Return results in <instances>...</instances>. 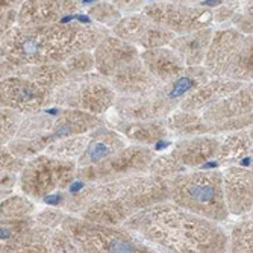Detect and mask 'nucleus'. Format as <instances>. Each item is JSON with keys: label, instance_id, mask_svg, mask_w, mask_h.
Returning <instances> with one entry per match:
<instances>
[{"label": "nucleus", "instance_id": "obj_1", "mask_svg": "<svg viewBox=\"0 0 253 253\" xmlns=\"http://www.w3.org/2000/svg\"><path fill=\"white\" fill-rule=\"evenodd\" d=\"M123 224L130 232L173 252H223L227 244L215 221L166 200L138 210Z\"/></svg>", "mask_w": 253, "mask_h": 253}, {"label": "nucleus", "instance_id": "obj_2", "mask_svg": "<svg viewBox=\"0 0 253 253\" xmlns=\"http://www.w3.org/2000/svg\"><path fill=\"white\" fill-rule=\"evenodd\" d=\"M99 41L97 31L84 26L44 25L12 26L2 38L3 58L15 67L61 64L70 56L88 50Z\"/></svg>", "mask_w": 253, "mask_h": 253}, {"label": "nucleus", "instance_id": "obj_3", "mask_svg": "<svg viewBox=\"0 0 253 253\" xmlns=\"http://www.w3.org/2000/svg\"><path fill=\"white\" fill-rule=\"evenodd\" d=\"M170 199L180 208L215 223L224 221L229 215L220 171H182L173 176Z\"/></svg>", "mask_w": 253, "mask_h": 253}, {"label": "nucleus", "instance_id": "obj_4", "mask_svg": "<svg viewBox=\"0 0 253 253\" xmlns=\"http://www.w3.org/2000/svg\"><path fill=\"white\" fill-rule=\"evenodd\" d=\"M205 70L232 81L252 79V38L235 31L212 34L205 55Z\"/></svg>", "mask_w": 253, "mask_h": 253}, {"label": "nucleus", "instance_id": "obj_5", "mask_svg": "<svg viewBox=\"0 0 253 253\" xmlns=\"http://www.w3.org/2000/svg\"><path fill=\"white\" fill-rule=\"evenodd\" d=\"M76 173L72 159H62L50 153L37 155L20 170V190L31 199H44L70 185Z\"/></svg>", "mask_w": 253, "mask_h": 253}, {"label": "nucleus", "instance_id": "obj_6", "mask_svg": "<svg viewBox=\"0 0 253 253\" xmlns=\"http://www.w3.org/2000/svg\"><path fill=\"white\" fill-rule=\"evenodd\" d=\"M62 231L75 244L76 250L82 252H141L146 247L136 244L135 240L117 229L116 226H105L88 220L65 218Z\"/></svg>", "mask_w": 253, "mask_h": 253}, {"label": "nucleus", "instance_id": "obj_7", "mask_svg": "<svg viewBox=\"0 0 253 253\" xmlns=\"http://www.w3.org/2000/svg\"><path fill=\"white\" fill-rule=\"evenodd\" d=\"M153 152L144 146L122 147L100 163L79 169V176L93 182H111L149 170Z\"/></svg>", "mask_w": 253, "mask_h": 253}, {"label": "nucleus", "instance_id": "obj_8", "mask_svg": "<svg viewBox=\"0 0 253 253\" xmlns=\"http://www.w3.org/2000/svg\"><path fill=\"white\" fill-rule=\"evenodd\" d=\"M144 15L161 28L182 35L205 29L214 18V14L208 8H196L193 5L176 3L171 0L153 3L144 11Z\"/></svg>", "mask_w": 253, "mask_h": 253}, {"label": "nucleus", "instance_id": "obj_9", "mask_svg": "<svg viewBox=\"0 0 253 253\" xmlns=\"http://www.w3.org/2000/svg\"><path fill=\"white\" fill-rule=\"evenodd\" d=\"M53 91L38 82L12 73L0 79V106H5L23 114H35L49 105Z\"/></svg>", "mask_w": 253, "mask_h": 253}, {"label": "nucleus", "instance_id": "obj_10", "mask_svg": "<svg viewBox=\"0 0 253 253\" xmlns=\"http://www.w3.org/2000/svg\"><path fill=\"white\" fill-rule=\"evenodd\" d=\"M52 100L72 108L81 109L89 114H102L105 112L116 100L114 89L99 81H86L76 84H64L58 88V93H53Z\"/></svg>", "mask_w": 253, "mask_h": 253}, {"label": "nucleus", "instance_id": "obj_11", "mask_svg": "<svg viewBox=\"0 0 253 253\" xmlns=\"http://www.w3.org/2000/svg\"><path fill=\"white\" fill-rule=\"evenodd\" d=\"M202 119L208 125L210 130L212 127L226 130L249 126L252 123V86L237 89L208 106L203 111Z\"/></svg>", "mask_w": 253, "mask_h": 253}, {"label": "nucleus", "instance_id": "obj_12", "mask_svg": "<svg viewBox=\"0 0 253 253\" xmlns=\"http://www.w3.org/2000/svg\"><path fill=\"white\" fill-rule=\"evenodd\" d=\"M221 174L229 214H247L252 210V171L244 167H229Z\"/></svg>", "mask_w": 253, "mask_h": 253}, {"label": "nucleus", "instance_id": "obj_13", "mask_svg": "<svg viewBox=\"0 0 253 253\" xmlns=\"http://www.w3.org/2000/svg\"><path fill=\"white\" fill-rule=\"evenodd\" d=\"M93 58L94 67L99 70V73L112 78L123 67L138 59V53L132 42H127L117 37L105 38L103 41L97 42Z\"/></svg>", "mask_w": 253, "mask_h": 253}, {"label": "nucleus", "instance_id": "obj_14", "mask_svg": "<svg viewBox=\"0 0 253 253\" xmlns=\"http://www.w3.org/2000/svg\"><path fill=\"white\" fill-rule=\"evenodd\" d=\"M73 8L68 0H23L17 11V26L32 28L58 23Z\"/></svg>", "mask_w": 253, "mask_h": 253}, {"label": "nucleus", "instance_id": "obj_15", "mask_svg": "<svg viewBox=\"0 0 253 253\" xmlns=\"http://www.w3.org/2000/svg\"><path fill=\"white\" fill-rule=\"evenodd\" d=\"M112 85L126 96H144L156 89L158 81L140 59H135L112 76Z\"/></svg>", "mask_w": 253, "mask_h": 253}, {"label": "nucleus", "instance_id": "obj_16", "mask_svg": "<svg viewBox=\"0 0 253 253\" xmlns=\"http://www.w3.org/2000/svg\"><path fill=\"white\" fill-rule=\"evenodd\" d=\"M218 147L220 143L215 138L197 136V138H191V140L180 141L170 155L187 171L188 169L203 167L210 159L217 156Z\"/></svg>", "mask_w": 253, "mask_h": 253}, {"label": "nucleus", "instance_id": "obj_17", "mask_svg": "<svg viewBox=\"0 0 253 253\" xmlns=\"http://www.w3.org/2000/svg\"><path fill=\"white\" fill-rule=\"evenodd\" d=\"M140 61L158 82H169L187 70V65L173 49H147Z\"/></svg>", "mask_w": 253, "mask_h": 253}, {"label": "nucleus", "instance_id": "obj_18", "mask_svg": "<svg viewBox=\"0 0 253 253\" xmlns=\"http://www.w3.org/2000/svg\"><path fill=\"white\" fill-rule=\"evenodd\" d=\"M122 147H125V144L120 135L106 127H99L96 132H93L89 141H86L82 155L78 159V167L84 169L94 166L120 150Z\"/></svg>", "mask_w": 253, "mask_h": 253}, {"label": "nucleus", "instance_id": "obj_19", "mask_svg": "<svg viewBox=\"0 0 253 253\" xmlns=\"http://www.w3.org/2000/svg\"><path fill=\"white\" fill-rule=\"evenodd\" d=\"M241 88V82L232 81V79H226V78H218L212 79L208 82H203L199 88L194 89V93L188 96L182 103L183 111H200L206 109L208 106L214 105L220 99L226 97L227 94L234 93V91Z\"/></svg>", "mask_w": 253, "mask_h": 253}, {"label": "nucleus", "instance_id": "obj_20", "mask_svg": "<svg viewBox=\"0 0 253 253\" xmlns=\"http://www.w3.org/2000/svg\"><path fill=\"white\" fill-rule=\"evenodd\" d=\"M211 31L200 29L190 34H183L179 38H173L170 41L171 49L179 55L187 67H194L203 62L208 45L211 42Z\"/></svg>", "mask_w": 253, "mask_h": 253}, {"label": "nucleus", "instance_id": "obj_21", "mask_svg": "<svg viewBox=\"0 0 253 253\" xmlns=\"http://www.w3.org/2000/svg\"><path fill=\"white\" fill-rule=\"evenodd\" d=\"M23 164L25 159L17 158L8 147L0 146V196L12 190Z\"/></svg>", "mask_w": 253, "mask_h": 253}, {"label": "nucleus", "instance_id": "obj_22", "mask_svg": "<svg viewBox=\"0 0 253 253\" xmlns=\"http://www.w3.org/2000/svg\"><path fill=\"white\" fill-rule=\"evenodd\" d=\"M252 150V133L240 132L234 133L224 140L223 146L220 144L217 156L221 159V163H235V161L243 159Z\"/></svg>", "mask_w": 253, "mask_h": 253}, {"label": "nucleus", "instance_id": "obj_23", "mask_svg": "<svg viewBox=\"0 0 253 253\" xmlns=\"http://www.w3.org/2000/svg\"><path fill=\"white\" fill-rule=\"evenodd\" d=\"M123 132L127 138L138 143H158L166 133V123L161 122H135L125 126Z\"/></svg>", "mask_w": 253, "mask_h": 253}, {"label": "nucleus", "instance_id": "obj_24", "mask_svg": "<svg viewBox=\"0 0 253 253\" xmlns=\"http://www.w3.org/2000/svg\"><path fill=\"white\" fill-rule=\"evenodd\" d=\"M20 125H21L20 112L0 106V146L8 144L12 138H15Z\"/></svg>", "mask_w": 253, "mask_h": 253}, {"label": "nucleus", "instance_id": "obj_25", "mask_svg": "<svg viewBox=\"0 0 253 253\" xmlns=\"http://www.w3.org/2000/svg\"><path fill=\"white\" fill-rule=\"evenodd\" d=\"M34 211V205L20 196H14L0 203V218H23Z\"/></svg>", "mask_w": 253, "mask_h": 253}, {"label": "nucleus", "instance_id": "obj_26", "mask_svg": "<svg viewBox=\"0 0 253 253\" xmlns=\"http://www.w3.org/2000/svg\"><path fill=\"white\" fill-rule=\"evenodd\" d=\"M231 238L232 252H252V221L237 224Z\"/></svg>", "mask_w": 253, "mask_h": 253}, {"label": "nucleus", "instance_id": "obj_27", "mask_svg": "<svg viewBox=\"0 0 253 253\" xmlns=\"http://www.w3.org/2000/svg\"><path fill=\"white\" fill-rule=\"evenodd\" d=\"M15 18H17V9L0 12V38L12 28V25L15 23Z\"/></svg>", "mask_w": 253, "mask_h": 253}, {"label": "nucleus", "instance_id": "obj_28", "mask_svg": "<svg viewBox=\"0 0 253 253\" xmlns=\"http://www.w3.org/2000/svg\"><path fill=\"white\" fill-rule=\"evenodd\" d=\"M15 68H17V67H15L14 64H11L8 59L0 58V79H3V78L12 75V73L15 72Z\"/></svg>", "mask_w": 253, "mask_h": 253}, {"label": "nucleus", "instance_id": "obj_29", "mask_svg": "<svg viewBox=\"0 0 253 253\" xmlns=\"http://www.w3.org/2000/svg\"><path fill=\"white\" fill-rule=\"evenodd\" d=\"M114 2H116V5H119L122 9H135L143 0H114Z\"/></svg>", "mask_w": 253, "mask_h": 253}, {"label": "nucleus", "instance_id": "obj_30", "mask_svg": "<svg viewBox=\"0 0 253 253\" xmlns=\"http://www.w3.org/2000/svg\"><path fill=\"white\" fill-rule=\"evenodd\" d=\"M171 2L183 3V5H200V6H205L206 3H210L211 0H171Z\"/></svg>", "mask_w": 253, "mask_h": 253}, {"label": "nucleus", "instance_id": "obj_31", "mask_svg": "<svg viewBox=\"0 0 253 253\" xmlns=\"http://www.w3.org/2000/svg\"><path fill=\"white\" fill-rule=\"evenodd\" d=\"M211 2H212V0H211ZM226 2H238V0H217V3H226Z\"/></svg>", "mask_w": 253, "mask_h": 253}]
</instances>
